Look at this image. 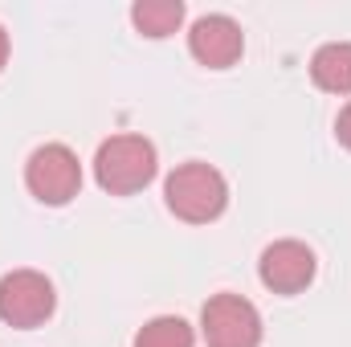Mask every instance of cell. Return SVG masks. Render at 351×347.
Returning a JSON list of instances; mask_svg holds the SVG:
<instances>
[{
    "label": "cell",
    "mask_w": 351,
    "mask_h": 347,
    "mask_svg": "<svg viewBox=\"0 0 351 347\" xmlns=\"http://www.w3.org/2000/svg\"><path fill=\"white\" fill-rule=\"evenodd\" d=\"M4 62H8V33L0 29V66H4Z\"/></svg>",
    "instance_id": "cell-12"
},
{
    "label": "cell",
    "mask_w": 351,
    "mask_h": 347,
    "mask_svg": "<svg viewBox=\"0 0 351 347\" xmlns=\"http://www.w3.org/2000/svg\"><path fill=\"white\" fill-rule=\"evenodd\" d=\"M188 49H192V58H196L200 66H208V70H229V66L241 58V49H245V33H241V25H237L233 16L213 12V16H200V21L192 25Z\"/></svg>",
    "instance_id": "cell-6"
},
{
    "label": "cell",
    "mask_w": 351,
    "mask_h": 347,
    "mask_svg": "<svg viewBox=\"0 0 351 347\" xmlns=\"http://www.w3.org/2000/svg\"><path fill=\"white\" fill-rule=\"evenodd\" d=\"M131 21L143 37H172L184 21V4L180 0H139L131 8Z\"/></svg>",
    "instance_id": "cell-9"
},
{
    "label": "cell",
    "mask_w": 351,
    "mask_h": 347,
    "mask_svg": "<svg viewBox=\"0 0 351 347\" xmlns=\"http://www.w3.org/2000/svg\"><path fill=\"white\" fill-rule=\"evenodd\" d=\"M135 347H192V327L176 315H160L135 335Z\"/></svg>",
    "instance_id": "cell-10"
},
{
    "label": "cell",
    "mask_w": 351,
    "mask_h": 347,
    "mask_svg": "<svg viewBox=\"0 0 351 347\" xmlns=\"http://www.w3.org/2000/svg\"><path fill=\"white\" fill-rule=\"evenodd\" d=\"M200 331L208 347H258L262 344V315L241 294H217L200 311Z\"/></svg>",
    "instance_id": "cell-3"
},
{
    "label": "cell",
    "mask_w": 351,
    "mask_h": 347,
    "mask_svg": "<svg viewBox=\"0 0 351 347\" xmlns=\"http://www.w3.org/2000/svg\"><path fill=\"white\" fill-rule=\"evenodd\" d=\"M311 78L327 94H351V41H331L311 58Z\"/></svg>",
    "instance_id": "cell-8"
},
{
    "label": "cell",
    "mask_w": 351,
    "mask_h": 347,
    "mask_svg": "<svg viewBox=\"0 0 351 347\" xmlns=\"http://www.w3.org/2000/svg\"><path fill=\"white\" fill-rule=\"evenodd\" d=\"M25 184L29 192L41 200V204H66L78 196L82 188V168H78V156L66 147V143H45L29 156V168H25Z\"/></svg>",
    "instance_id": "cell-5"
},
{
    "label": "cell",
    "mask_w": 351,
    "mask_h": 347,
    "mask_svg": "<svg viewBox=\"0 0 351 347\" xmlns=\"http://www.w3.org/2000/svg\"><path fill=\"white\" fill-rule=\"evenodd\" d=\"M164 196H168V208L180 221L204 225V221H217L225 213L229 188H225V176L217 172V168H208V164H184V168H176L168 176Z\"/></svg>",
    "instance_id": "cell-2"
},
{
    "label": "cell",
    "mask_w": 351,
    "mask_h": 347,
    "mask_svg": "<svg viewBox=\"0 0 351 347\" xmlns=\"http://www.w3.org/2000/svg\"><path fill=\"white\" fill-rule=\"evenodd\" d=\"M262 282L274 294H298L315 278V254L302 241H274L262 254Z\"/></svg>",
    "instance_id": "cell-7"
},
{
    "label": "cell",
    "mask_w": 351,
    "mask_h": 347,
    "mask_svg": "<svg viewBox=\"0 0 351 347\" xmlns=\"http://www.w3.org/2000/svg\"><path fill=\"white\" fill-rule=\"evenodd\" d=\"M335 135H339L343 147H351V102L339 110V119H335Z\"/></svg>",
    "instance_id": "cell-11"
},
{
    "label": "cell",
    "mask_w": 351,
    "mask_h": 347,
    "mask_svg": "<svg viewBox=\"0 0 351 347\" xmlns=\"http://www.w3.org/2000/svg\"><path fill=\"white\" fill-rule=\"evenodd\" d=\"M53 286L45 274L37 270H12L0 278V319L8 327H41L49 315H53Z\"/></svg>",
    "instance_id": "cell-4"
},
{
    "label": "cell",
    "mask_w": 351,
    "mask_h": 347,
    "mask_svg": "<svg viewBox=\"0 0 351 347\" xmlns=\"http://www.w3.org/2000/svg\"><path fill=\"white\" fill-rule=\"evenodd\" d=\"M94 176L110 196H131L156 180V147L143 135H114L98 147Z\"/></svg>",
    "instance_id": "cell-1"
}]
</instances>
